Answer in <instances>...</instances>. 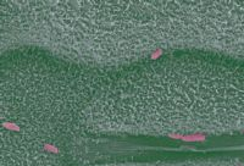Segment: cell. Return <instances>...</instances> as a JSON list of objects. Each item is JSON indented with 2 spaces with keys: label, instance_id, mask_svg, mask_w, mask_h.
Listing matches in <instances>:
<instances>
[{
  "label": "cell",
  "instance_id": "1",
  "mask_svg": "<svg viewBox=\"0 0 244 166\" xmlns=\"http://www.w3.org/2000/svg\"><path fill=\"white\" fill-rule=\"evenodd\" d=\"M205 139H206L205 135H201V133H194V135H186V136H183L181 141L191 143V142H204Z\"/></svg>",
  "mask_w": 244,
  "mask_h": 166
},
{
  "label": "cell",
  "instance_id": "2",
  "mask_svg": "<svg viewBox=\"0 0 244 166\" xmlns=\"http://www.w3.org/2000/svg\"><path fill=\"white\" fill-rule=\"evenodd\" d=\"M3 126L6 127L7 130H10V131H16V132L20 131V126L16 123H13V122H3Z\"/></svg>",
  "mask_w": 244,
  "mask_h": 166
},
{
  "label": "cell",
  "instance_id": "3",
  "mask_svg": "<svg viewBox=\"0 0 244 166\" xmlns=\"http://www.w3.org/2000/svg\"><path fill=\"white\" fill-rule=\"evenodd\" d=\"M44 149L49 151V153H54V154H57L59 153V149L56 148L55 145H53V144H48V143H45L44 144Z\"/></svg>",
  "mask_w": 244,
  "mask_h": 166
},
{
  "label": "cell",
  "instance_id": "4",
  "mask_svg": "<svg viewBox=\"0 0 244 166\" xmlns=\"http://www.w3.org/2000/svg\"><path fill=\"white\" fill-rule=\"evenodd\" d=\"M164 54V50L162 49H157L156 52H154V53H151V55H150V59L151 60H156V59H159L161 55Z\"/></svg>",
  "mask_w": 244,
  "mask_h": 166
},
{
  "label": "cell",
  "instance_id": "5",
  "mask_svg": "<svg viewBox=\"0 0 244 166\" xmlns=\"http://www.w3.org/2000/svg\"><path fill=\"white\" fill-rule=\"evenodd\" d=\"M169 137L172 138V139H182L183 135H181V133H171V135H169Z\"/></svg>",
  "mask_w": 244,
  "mask_h": 166
},
{
  "label": "cell",
  "instance_id": "6",
  "mask_svg": "<svg viewBox=\"0 0 244 166\" xmlns=\"http://www.w3.org/2000/svg\"><path fill=\"white\" fill-rule=\"evenodd\" d=\"M239 166H242V165H239Z\"/></svg>",
  "mask_w": 244,
  "mask_h": 166
}]
</instances>
